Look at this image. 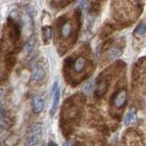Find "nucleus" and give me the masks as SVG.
Returning <instances> with one entry per match:
<instances>
[{
    "mask_svg": "<svg viewBox=\"0 0 146 146\" xmlns=\"http://www.w3.org/2000/svg\"><path fill=\"white\" fill-rule=\"evenodd\" d=\"M65 146H68V143H67V144H66Z\"/></svg>",
    "mask_w": 146,
    "mask_h": 146,
    "instance_id": "nucleus-15",
    "label": "nucleus"
},
{
    "mask_svg": "<svg viewBox=\"0 0 146 146\" xmlns=\"http://www.w3.org/2000/svg\"><path fill=\"white\" fill-rule=\"evenodd\" d=\"M136 120H137V111L135 109H131L129 111V112L126 114L125 120H124V124L126 126H128V125H130L131 123L134 122Z\"/></svg>",
    "mask_w": 146,
    "mask_h": 146,
    "instance_id": "nucleus-6",
    "label": "nucleus"
},
{
    "mask_svg": "<svg viewBox=\"0 0 146 146\" xmlns=\"http://www.w3.org/2000/svg\"><path fill=\"white\" fill-rule=\"evenodd\" d=\"M44 100L40 96H35L32 100V109L35 113H39L42 111V110L44 109Z\"/></svg>",
    "mask_w": 146,
    "mask_h": 146,
    "instance_id": "nucleus-3",
    "label": "nucleus"
},
{
    "mask_svg": "<svg viewBox=\"0 0 146 146\" xmlns=\"http://www.w3.org/2000/svg\"><path fill=\"white\" fill-rule=\"evenodd\" d=\"M126 99H127V92L125 90H119L116 93L115 97L113 98L112 102L113 105L117 108H121L126 102Z\"/></svg>",
    "mask_w": 146,
    "mask_h": 146,
    "instance_id": "nucleus-2",
    "label": "nucleus"
},
{
    "mask_svg": "<svg viewBox=\"0 0 146 146\" xmlns=\"http://www.w3.org/2000/svg\"><path fill=\"white\" fill-rule=\"evenodd\" d=\"M45 76V70L41 66H36L32 72V80L34 81H40Z\"/></svg>",
    "mask_w": 146,
    "mask_h": 146,
    "instance_id": "nucleus-4",
    "label": "nucleus"
},
{
    "mask_svg": "<svg viewBox=\"0 0 146 146\" xmlns=\"http://www.w3.org/2000/svg\"><path fill=\"white\" fill-rule=\"evenodd\" d=\"M52 106L50 109V115L53 116L55 113H56L58 107V103H59V99H60V88H59V84L58 81L56 80L54 81L53 86H52Z\"/></svg>",
    "mask_w": 146,
    "mask_h": 146,
    "instance_id": "nucleus-1",
    "label": "nucleus"
},
{
    "mask_svg": "<svg viewBox=\"0 0 146 146\" xmlns=\"http://www.w3.org/2000/svg\"><path fill=\"white\" fill-rule=\"evenodd\" d=\"M34 48V41L33 40H30L29 41L27 44H26V47H25V51L26 53L29 55L32 52V50Z\"/></svg>",
    "mask_w": 146,
    "mask_h": 146,
    "instance_id": "nucleus-12",
    "label": "nucleus"
},
{
    "mask_svg": "<svg viewBox=\"0 0 146 146\" xmlns=\"http://www.w3.org/2000/svg\"><path fill=\"white\" fill-rule=\"evenodd\" d=\"M48 146H58V145H57V143H55L54 141H50L48 143Z\"/></svg>",
    "mask_w": 146,
    "mask_h": 146,
    "instance_id": "nucleus-13",
    "label": "nucleus"
},
{
    "mask_svg": "<svg viewBox=\"0 0 146 146\" xmlns=\"http://www.w3.org/2000/svg\"><path fill=\"white\" fill-rule=\"evenodd\" d=\"M145 31H146V24L145 23H141L139 26H137V27L133 32V34L135 36H138L139 38V36H141L144 35Z\"/></svg>",
    "mask_w": 146,
    "mask_h": 146,
    "instance_id": "nucleus-9",
    "label": "nucleus"
},
{
    "mask_svg": "<svg viewBox=\"0 0 146 146\" xmlns=\"http://www.w3.org/2000/svg\"><path fill=\"white\" fill-rule=\"evenodd\" d=\"M34 146H43L42 144H41V143H36V145H34Z\"/></svg>",
    "mask_w": 146,
    "mask_h": 146,
    "instance_id": "nucleus-14",
    "label": "nucleus"
},
{
    "mask_svg": "<svg viewBox=\"0 0 146 146\" xmlns=\"http://www.w3.org/2000/svg\"><path fill=\"white\" fill-rule=\"evenodd\" d=\"M121 49L119 47H113L109 50L108 52V58L110 59H115L118 57H120L121 55Z\"/></svg>",
    "mask_w": 146,
    "mask_h": 146,
    "instance_id": "nucleus-8",
    "label": "nucleus"
},
{
    "mask_svg": "<svg viewBox=\"0 0 146 146\" xmlns=\"http://www.w3.org/2000/svg\"><path fill=\"white\" fill-rule=\"evenodd\" d=\"M86 58L83 57H79L74 62V70L76 72H81L86 66Z\"/></svg>",
    "mask_w": 146,
    "mask_h": 146,
    "instance_id": "nucleus-7",
    "label": "nucleus"
},
{
    "mask_svg": "<svg viewBox=\"0 0 146 146\" xmlns=\"http://www.w3.org/2000/svg\"><path fill=\"white\" fill-rule=\"evenodd\" d=\"M108 87H109V85H108L107 80H100V82H98L97 85H96V90H95L96 95H97V96H102L107 91Z\"/></svg>",
    "mask_w": 146,
    "mask_h": 146,
    "instance_id": "nucleus-5",
    "label": "nucleus"
},
{
    "mask_svg": "<svg viewBox=\"0 0 146 146\" xmlns=\"http://www.w3.org/2000/svg\"><path fill=\"white\" fill-rule=\"evenodd\" d=\"M71 34V26L70 23H65L61 27V35L63 38H68Z\"/></svg>",
    "mask_w": 146,
    "mask_h": 146,
    "instance_id": "nucleus-10",
    "label": "nucleus"
},
{
    "mask_svg": "<svg viewBox=\"0 0 146 146\" xmlns=\"http://www.w3.org/2000/svg\"><path fill=\"white\" fill-rule=\"evenodd\" d=\"M43 35H44V38L47 39V40H49L51 38L52 36V31H51V29H50L49 27H45L43 29Z\"/></svg>",
    "mask_w": 146,
    "mask_h": 146,
    "instance_id": "nucleus-11",
    "label": "nucleus"
}]
</instances>
